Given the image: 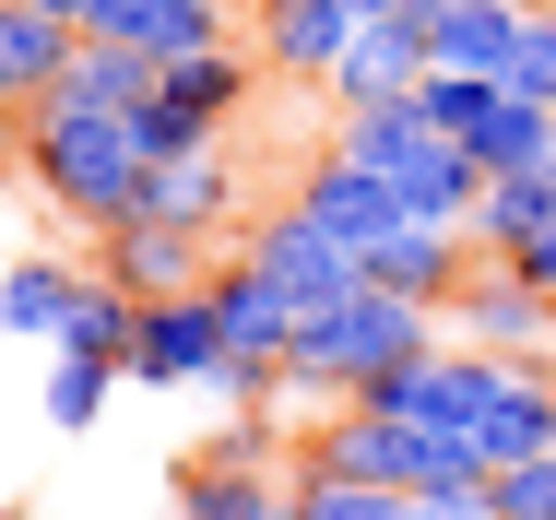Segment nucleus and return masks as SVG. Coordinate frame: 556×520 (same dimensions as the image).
I'll return each mask as SVG.
<instances>
[{
  "label": "nucleus",
  "instance_id": "nucleus-11",
  "mask_svg": "<svg viewBox=\"0 0 556 520\" xmlns=\"http://www.w3.org/2000/svg\"><path fill=\"white\" fill-rule=\"evenodd\" d=\"M130 225H166V237H202V249H214L225 225H237V166H225V154L142 166V213H130Z\"/></svg>",
  "mask_w": 556,
  "mask_h": 520
},
{
  "label": "nucleus",
  "instance_id": "nucleus-1",
  "mask_svg": "<svg viewBox=\"0 0 556 520\" xmlns=\"http://www.w3.org/2000/svg\"><path fill=\"white\" fill-rule=\"evenodd\" d=\"M415 355H439V308H415V296H391V284H343L332 308L296 319V343H285V403H355L367 379H391V367H415Z\"/></svg>",
  "mask_w": 556,
  "mask_h": 520
},
{
  "label": "nucleus",
  "instance_id": "nucleus-16",
  "mask_svg": "<svg viewBox=\"0 0 556 520\" xmlns=\"http://www.w3.org/2000/svg\"><path fill=\"white\" fill-rule=\"evenodd\" d=\"M439 60H427V24H367L355 48H343L332 72V106L355 118V106H415V84H427Z\"/></svg>",
  "mask_w": 556,
  "mask_h": 520
},
{
  "label": "nucleus",
  "instance_id": "nucleus-4",
  "mask_svg": "<svg viewBox=\"0 0 556 520\" xmlns=\"http://www.w3.org/2000/svg\"><path fill=\"white\" fill-rule=\"evenodd\" d=\"M556 449V367L545 355H473V461H545Z\"/></svg>",
  "mask_w": 556,
  "mask_h": 520
},
{
  "label": "nucleus",
  "instance_id": "nucleus-18",
  "mask_svg": "<svg viewBox=\"0 0 556 520\" xmlns=\"http://www.w3.org/2000/svg\"><path fill=\"white\" fill-rule=\"evenodd\" d=\"M130 343H142V296H118L108 272H84L72 308H60V343H48V355H84V367H118V379H130Z\"/></svg>",
  "mask_w": 556,
  "mask_h": 520
},
{
  "label": "nucleus",
  "instance_id": "nucleus-17",
  "mask_svg": "<svg viewBox=\"0 0 556 520\" xmlns=\"http://www.w3.org/2000/svg\"><path fill=\"white\" fill-rule=\"evenodd\" d=\"M202 296H214V319H225V355H249V367H285V343H296V319H308L285 284H261L249 261H214Z\"/></svg>",
  "mask_w": 556,
  "mask_h": 520
},
{
  "label": "nucleus",
  "instance_id": "nucleus-28",
  "mask_svg": "<svg viewBox=\"0 0 556 520\" xmlns=\"http://www.w3.org/2000/svg\"><path fill=\"white\" fill-rule=\"evenodd\" d=\"M190 461H225V473H273V461H285V415H225L214 437L190 449Z\"/></svg>",
  "mask_w": 556,
  "mask_h": 520
},
{
  "label": "nucleus",
  "instance_id": "nucleus-21",
  "mask_svg": "<svg viewBox=\"0 0 556 520\" xmlns=\"http://www.w3.org/2000/svg\"><path fill=\"white\" fill-rule=\"evenodd\" d=\"M154 84H166V60H154V48L84 36V60H72V84H60V96H72V106H108V118H142V106H154Z\"/></svg>",
  "mask_w": 556,
  "mask_h": 520
},
{
  "label": "nucleus",
  "instance_id": "nucleus-33",
  "mask_svg": "<svg viewBox=\"0 0 556 520\" xmlns=\"http://www.w3.org/2000/svg\"><path fill=\"white\" fill-rule=\"evenodd\" d=\"M509 96L556 106V0H533V24H521V60H509Z\"/></svg>",
  "mask_w": 556,
  "mask_h": 520
},
{
  "label": "nucleus",
  "instance_id": "nucleus-32",
  "mask_svg": "<svg viewBox=\"0 0 556 520\" xmlns=\"http://www.w3.org/2000/svg\"><path fill=\"white\" fill-rule=\"evenodd\" d=\"M130 142H142V166H166V154H225V130H202V118H178L166 96L142 106V118H130Z\"/></svg>",
  "mask_w": 556,
  "mask_h": 520
},
{
  "label": "nucleus",
  "instance_id": "nucleus-14",
  "mask_svg": "<svg viewBox=\"0 0 556 520\" xmlns=\"http://www.w3.org/2000/svg\"><path fill=\"white\" fill-rule=\"evenodd\" d=\"M473 261H485L473 237H439V225H391V237H379V249H367L355 272H367V284H391V296H415V308H439V319H450V296H462V272H473Z\"/></svg>",
  "mask_w": 556,
  "mask_h": 520
},
{
  "label": "nucleus",
  "instance_id": "nucleus-30",
  "mask_svg": "<svg viewBox=\"0 0 556 520\" xmlns=\"http://www.w3.org/2000/svg\"><path fill=\"white\" fill-rule=\"evenodd\" d=\"M485 509H497V520H556V449H545V461L485 473Z\"/></svg>",
  "mask_w": 556,
  "mask_h": 520
},
{
  "label": "nucleus",
  "instance_id": "nucleus-19",
  "mask_svg": "<svg viewBox=\"0 0 556 520\" xmlns=\"http://www.w3.org/2000/svg\"><path fill=\"white\" fill-rule=\"evenodd\" d=\"M391 190H403V213H415V225H439V237H473V202H485V166H473L462 142H427V154H415V166H403Z\"/></svg>",
  "mask_w": 556,
  "mask_h": 520
},
{
  "label": "nucleus",
  "instance_id": "nucleus-37",
  "mask_svg": "<svg viewBox=\"0 0 556 520\" xmlns=\"http://www.w3.org/2000/svg\"><path fill=\"white\" fill-rule=\"evenodd\" d=\"M0 520H24V509H0Z\"/></svg>",
  "mask_w": 556,
  "mask_h": 520
},
{
  "label": "nucleus",
  "instance_id": "nucleus-3",
  "mask_svg": "<svg viewBox=\"0 0 556 520\" xmlns=\"http://www.w3.org/2000/svg\"><path fill=\"white\" fill-rule=\"evenodd\" d=\"M296 485H379V497H485V461H473V437H450V426H379L343 403V426L308 437V461H296Z\"/></svg>",
  "mask_w": 556,
  "mask_h": 520
},
{
  "label": "nucleus",
  "instance_id": "nucleus-35",
  "mask_svg": "<svg viewBox=\"0 0 556 520\" xmlns=\"http://www.w3.org/2000/svg\"><path fill=\"white\" fill-rule=\"evenodd\" d=\"M36 12H60V24H72V36H84V24H96V0H36Z\"/></svg>",
  "mask_w": 556,
  "mask_h": 520
},
{
  "label": "nucleus",
  "instance_id": "nucleus-2",
  "mask_svg": "<svg viewBox=\"0 0 556 520\" xmlns=\"http://www.w3.org/2000/svg\"><path fill=\"white\" fill-rule=\"evenodd\" d=\"M24 178H36V202L72 213V225H130L142 213V142H130V118H108V106H72L48 96L36 118H24Z\"/></svg>",
  "mask_w": 556,
  "mask_h": 520
},
{
  "label": "nucleus",
  "instance_id": "nucleus-6",
  "mask_svg": "<svg viewBox=\"0 0 556 520\" xmlns=\"http://www.w3.org/2000/svg\"><path fill=\"white\" fill-rule=\"evenodd\" d=\"M367 24L343 12V0H249V60L273 72V84H320L332 96L343 48H355Z\"/></svg>",
  "mask_w": 556,
  "mask_h": 520
},
{
  "label": "nucleus",
  "instance_id": "nucleus-27",
  "mask_svg": "<svg viewBox=\"0 0 556 520\" xmlns=\"http://www.w3.org/2000/svg\"><path fill=\"white\" fill-rule=\"evenodd\" d=\"M485 106H497V84H473V72H427V84H415V118H427L439 142H473Z\"/></svg>",
  "mask_w": 556,
  "mask_h": 520
},
{
  "label": "nucleus",
  "instance_id": "nucleus-10",
  "mask_svg": "<svg viewBox=\"0 0 556 520\" xmlns=\"http://www.w3.org/2000/svg\"><path fill=\"white\" fill-rule=\"evenodd\" d=\"M355 415H379V426H450V437H473V343H439V355H415V367L367 379V391H355Z\"/></svg>",
  "mask_w": 556,
  "mask_h": 520
},
{
  "label": "nucleus",
  "instance_id": "nucleus-9",
  "mask_svg": "<svg viewBox=\"0 0 556 520\" xmlns=\"http://www.w3.org/2000/svg\"><path fill=\"white\" fill-rule=\"evenodd\" d=\"M214 367H225L214 296H154L142 308V343H130V379L142 391H214Z\"/></svg>",
  "mask_w": 556,
  "mask_h": 520
},
{
  "label": "nucleus",
  "instance_id": "nucleus-24",
  "mask_svg": "<svg viewBox=\"0 0 556 520\" xmlns=\"http://www.w3.org/2000/svg\"><path fill=\"white\" fill-rule=\"evenodd\" d=\"M285 509H296V485H273V473H225V461L178 473V520H285Z\"/></svg>",
  "mask_w": 556,
  "mask_h": 520
},
{
  "label": "nucleus",
  "instance_id": "nucleus-7",
  "mask_svg": "<svg viewBox=\"0 0 556 520\" xmlns=\"http://www.w3.org/2000/svg\"><path fill=\"white\" fill-rule=\"evenodd\" d=\"M225 261H249V272H261V284H285L296 308H332L343 284H355V261H343V249H332L296 202H285V213H249V237H237Z\"/></svg>",
  "mask_w": 556,
  "mask_h": 520
},
{
  "label": "nucleus",
  "instance_id": "nucleus-31",
  "mask_svg": "<svg viewBox=\"0 0 556 520\" xmlns=\"http://www.w3.org/2000/svg\"><path fill=\"white\" fill-rule=\"evenodd\" d=\"M285 520H415V497H379V485H296Z\"/></svg>",
  "mask_w": 556,
  "mask_h": 520
},
{
  "label": "nucleus",
  "instance_id": "nucleus-36",
  "mask_svg": "<svg viewBox=\"0 0 556 520\" xmlns=\"http://www.w3.org/2000/svg\"><path fill=\"white\" fill-rule=\"evenodd\" d=\"M0 166H24V118L12 106H0Z\"/></svg>",
  "mask_w": 556,
  "mask_h": 520
},
{
  "label": "nucleus",
  "instance_id": "nucleus-8",
  "mask_svg": "<svg viewBox=\"0 0 556 520\" xmlns=\"http://www.w3.org/2000/svg\"><path fill=\"white\" fill-rule=\"evenodd\" d=\"M296 213H308V225L332 237L343 261H367V249H379L391 225H415L391 178H367V166H343V154H308V166H296Z\"/></svg>",
  "mask_w": 556,
  "mask_h": 520
},
{
  "label": "nucleus",
  "instance_id": "nucleus-26",
  "mask_svg": "<svg viewBox=\"0 0 556 520\" xmlns=\"http://www.w3.org/2000/svg\"><path fill=\"white\" fill-rule=\"evenodd\" d=\"M427 142H439V130H427L415 106H355V118L332 130V154H343V166H367V178H403Z\"/></svg>",
  "mask_w": 556,
  "mask_h": 520
},
{
  "label": "nucleus",
  "instance_id": "nucleus-12",
  "mask_svg": "<svg viewBox=\"0 0 556 520\" xmlns=\"http://www.w3.org/2000/svg\"><path fill=\"white\" fill-rule=\"evenodd\" d=\"M72 60H84V36L60 24V12H36V0H0V106L12 118H36V106L72 84Z\"/></svg>",
  "mask_w": 556,
  "mask_h": 520
},
{
  "label": "nucleus",
  "instance_id": "nucleus-25",
  "mask_svg": "<svg viewBox=\"0 0 556 520\" xmlns=\"http://www.w3.org/2000/svg\"><path fill=\"white\" fill-rule=\"evenodd\" d=\"M72 261L60 249H24L12 272H0V331H36V343H60V308H72Z\"/></svg>",
  "mask_w": 556,
  "mask_h": 520
},
{
  "label": "nucleus",
  "instance_id": "nucleus-15",
  "mask_svg": "<svg viewBox=\"0 0 556 520\" xmlns=\"http://www.w3.org/2000/svg\"><path fill=\"white\" fill-rule=\"evenodd\" d=\"M521 24H533V0H439V24H427V60H439V72H473V84H509V60H521Z\"/></svg>",
  "mask_w": 556,
  "mask_h": 520
},
{
  "label": "nucleus",
  "instance_id": "nucleus-23",
  "mask_svg": "<svg viewBox=\"0 0 556 520\" xmlns=\"http://www.w3.org/2000/svg\"><path fill=\"white\" fill-rule=\"evenodd\" d=\"M249 84H261V60H249V48H202V60H166V84H154V96L178 106V118H202V130H225V118L249 106Z\"/></svg>",
  "mask_w": 556,
  "mask_h": 520
},
{
  "label": "nucleus",
  "instance_id": "nucleus-13",
  "mask_svg": "<svg viewBox=\"0 0 556 520\" xmlns=\"http://www.w3.org/2000/svg\"><path fill=\"white\" fill-rule=\"evenodd\" d=\"M96 272H108L118 296L154 308V296H202V284H214V249H202V237H166V225H108V237H96Z\"/></svg>",
  "mask_w": 556,
  "mask_h": 520
},
{
  "label": "nucleus",
  "instance_id": "nucleus-34",
  "mask_svg": "<svg viewBox=\"0 0 556 520\" xmlns=\"http://www.w3.org/2000/svg\"><path fill=\"white\" fill-rule=\"evenodd\" d=\"M415 520H497V509H485V497H427Z\"/></svg>",
  "mask_w": 556,
  "mask_h": 520
},
{
  "label": "nucleus",
  "instance_id": "nucleus-5",
  "mask_svg": "<svg viewBox=\"0 0 556 520\" xmlns=\"http://www.w3.org/2000/svg\"><path fill=\"white\" fill-rule=\"evenodd\" d=\"M450 331H462L473 355H545L556 343V296L521 272V261H473L462 296H450Z\"/></svg>",
  "mask_w": 556,
  "mask_h": 520
},
{
  "label": "nucleus",
  "instance_id": "nucleus-29",
  "mask_svg": "<svg viewBox=\"0 0 556 520\" xmlns=\"http://www.w3.org/2000/svg\"><path fill=\"white\" fill-rule=\"evenodd\" d=\"M118 391V367H84V355H48V426H96Z\"/></svg>",
  "mask_w": 556,
  "mask_h": 520
},
{
  "label": "nucleus",
  "instance_id": "nucleus-20",
  "mask_svg": "<svg viewBox=\"0 0 556 520\" xmlns=\"http://www.w3.org/2000/svg\"><path fill=\"white\" fill-rule=\"evenodd\" d=\"M485 178H533V166H556V106H533V96H509L497 84V106L473 118V142H462Z\"/></svg>",
  "mask_w": 556,
  "mask_h": 520
},
{
  "label": "nucleus",
  "instance_id": "nucleus-22",
  "mask_svg": "<svg viewBox=\"0 0 556 520\" xmlns=\"http://www.w3.org/2000/svg\"><path fill=\"white\" fill-rule=\"evenodd\" d=\"M545 225H556V166H533V178H485V202H473V249H485V261H521Z\"/></svg>",
  "mask_w": 556,
  "mask_h": 520
}]
</instances>
